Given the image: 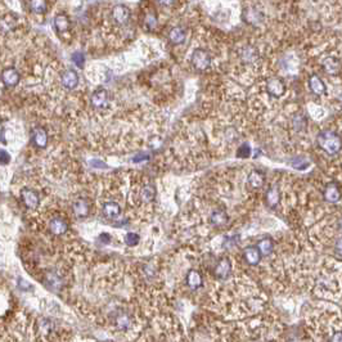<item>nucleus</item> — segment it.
I'll return each mask as SVG.
<instances>
[{
  "instance_id": "1",
  "label": "nucleus",
  "mask_w": 342,
  "mask_h": 342,
  "mask_svg": "<svg viewBox=\"0 0 342 342\" xmlns=\"http://www.w3.org/2000/svg\"><path fill=\"white\" fill-rule=\"evenodd\" d=\"M317 143L328 156H335L342 148V141L339 134L332 130H323L317 137Z\"/></svg>"
},
{
  "instance_id": "2",
  "label": "nucleus",
  "mask_w": 342,
  "mask_h": 342,
  "mask_svg": "<svg viewBox=\"0 0 342 342\" xmlns=\"http://www.w3.org/2000/svg\"><path fill=\"white\" fill-rule=\"evenodd\" d=\"M191 62L193 67L198 71H205L211 66V57H210L209 51L205 49H195L192 53Z\"/></svg>"
},
{
  "instance_id": "3",
  "label": "nucleus",
  "mask_w": 342,
  "mask_h": 342,
  "mask_svg": "<svg viewBox=\"0 0 342 342\" xmlns=\"http://www.w3.org/2000/svg\"><path fill=\"white\" fill-rule=\"evenodd\" d=\"M232 273V263L228 257H221L214 267V275L218 279H226Z\"/></svg>"
},
{
  "instance_id": "4",
  "label": "nucleus",
  "mask_w": 342,
  "mask_h": 342,
  "mask_svg": "<svg viewBox=\"0 0 342 342\" xmlns=\"http://www.w3.org/2000/svg\"><path fill=\"white\" fill-rule=\"evenodd\" d=\"M323 198L328 203H337L341 199V188L340 185L335 181L328 183L325 185L324 191H323Z\"/></svg>"
},
{
  "instance_id": "5",
  "label": "nucleus",
  "mask_w": 342,
  "mask_h": 342,
  "mask_svg": "<svg viewBox=\"0 0 342 342\" xmlns=\"http://www.w3.org/2000/svg\"><path fill=\"white\" fill-rule=\"evenodd\" d=\"M267 92L274 98H279L286 93V84L279 77H271L267 82Z\"/></svg>"
},
{
  "instance_id": "6",
  "label": "nucleus",
  "mask_w": 342,
  "mask_h": 342,
  "mask_svg": "<svg viewBox=\"0 0 342 342\" xmlns=\"http://www.w3.org/2000/svg\"><path fill=\"white\" fill-rule=\"evenodd\" d=\"M21 199L24 202V205L28 210H36L40 203V197L32 189H22L21 191Z\"/></svg>"
},
{
  "instance_id": "7",
  "label": "nucleus",
  "mask_w": 342,
  "mask_h": 342,
  "mask_svg": "<svg viewBox=\"0 0 342 342\" xmlns=\"http://www.w3.org/2000/svg\"><path fill=\"white\" fill-rule=\"evenodd\" d=\"M90 103L97 110H102V108L107 107V104H108V93H107V90L103 89V88L97 89L92 94Z\"/></svg>"
},
{
  "instance_id": "8",
  "label": "nucleus",
  "mask_w": 342,
  "mask_h": 342,
  "mask_svg": "<svg viewBox=\"0 0 342 342\" xmlns=\"http://www.w3.org/2000/svg\"><path fill=\"white\" fill-rule=\"evenodd\" d=\"M1 80H3V84L7 88H14V86L18 85L20 82V73L16 69L13 67H8L3 71L1 73Z\"/></svg>"
},
{
  "instance_id": "9",
  "label": "nucleus",
  "mask_w": 342,
  "mask_h": 342,
  "mask_svg": "<svg viewBox=\"0 0 342 342\" xmlns=\"http://www.w3.org/2000/svg\"><path fill=\"white\" fill-rule=\"evenodd\" d=\"M112 18L113 21L119 24H125L127 21L130 20V9L125 5H115L112 9Z\"/></svg>"
},
{
  "instance_id": "10",
  "label": "nucleus",
  "mask_w": 342,
  "mask_h": 342,
  "mask_svg": "<svg viewBox=\"0 0 342 342\" xmlns=\"http://www.w3.org/2000/svg\"><path fill=\"white\" fill-rule=\"evenodd\" d=\"M31 141H32L35 147L43 149V148L48 146V134L41 127H35L32 133H31Z\"/></svg>"
},
{
  "instance_id": "11",
  "label": "nucleus",
  "mask_w": 342,
  "mask_h": 342,
  "mask_svg": "<svg viewBox=\"0 0 342 342\" xmlns=\"http://www.w3.org/2000/svg\"><path fill=\"white\" fill-rule=\"evenodd\" d=\"M61 81L62 85L65 86L66 89H75L76 86H77V84H79V75H77L73 70H66V71L62 73Z\"/></svg>"
},
{
  "instance_id": "12",
  "label": "nucleus",
  "mask_w": 342,
  "mask_h": 342,
  "mask_svg": "<svg viewBox=\"0 0 342 342\" xmlns=\"http://www.w3.org/2000/svg\"><path fill=\"white\" fill-rule=\"evenodd\" d=\"M243 256H244V260H246L247 264L257 265V264L260 263L263 255H261L260 250H259L257 246H248L243 251Z\"/></svg>"
},
{
  "instance_id": "13",
  "label": "nucleus",
  "mask_w": 342,
  "mask_h": 342,
  "mask_svg": "<svg viewBox=\"0 0 342 342\" xmlns=\"http://www.w3.org/2000/svg\"><path fill=\"white\" fill-rule=\"evenodd\" d=\"M323 70H324L328 75H339L341 71V62L336 57H327L324 61L322 62Z\"/></svg>"
},
{
  "instance_id": "14",
  "label": "nucleus",
  "mask_w": 342,
  "mask_h": 342,
  "mask_svg": "<svg viewBox=\"0 0 342 342\" xmlns=\"http://www.w3.org/2000/svg\"><path fill=\"white\" fill-rule=\"evenodd\" d=\"M49 230L55 236H62L69 230V224L62 218H54L49 222Z\"/></svg>"
},
{
  "instance_id": "15",
  "label": "nucleus",
  "mask_w": 342,
  "mask_h": 342,
  "mask_svg": "<svg viewBox=\"0 0 342 342\" xmlns=\"http://www.w3.org/2000/svg\"><path fill=\"white\" fill-rule=\"evenodd\" d=\"M309 88L312 90L313 94L315 96H323L327 90L325 84L318 75H312L309 79Z\"/></svg>"
},
{
  "instance_id": "16",
  "label": "nucleus",
  "mask_w": 342,
  "mask_h": 342,
  "mask_svg": "<svg viewBox=\"0 0 342 342\" xmlns=\"http://www.w3.org/2000/svg\"><path fill=\"white\" fill-rule=\"evenodd\" d=\"M240 57L244 63H253L259 58V51L252 45H246L243 47L240 51Z\"/></svg>"
},
{
  "instance_id": "17",
  "label": "nucleus",
  "mask_w": 342,
  "mask_h": 342,
  "mask_svg": "<svg viewBox=\"0 0 342 342\" xmlns=\"http://www.w3.org/2000/svg\"><path fill=\"white\" fill-rule=\"evenodd\" d=\"M279 199H281V192L277 185H271L270 188L268 189L267 195H265V201H267V205L270 207V209H275L277 205L279 203Z\"/></svg>"
},
{
  "instance_id": "18",
  "label": "nucleus",
  "mask_w": 342,
  "mask_h": 342,
  "mask_svg": "<svg viewBox=\"0 0 342 342\" xmlns=\"http://www.w3.org/2000/svg\"><path fill=\"white\" fill-rule=\"evenodd\" d=\"M72 210L77 218H86L90 214V203L86 199H77L73 202Z\"/></svg>"
},
{
  "instance_id": "19",
  "label": "nucleus",
  "mask_w": 342,
  "mask_h": 342,
  "mask_svg": "<svg viewBox=\"0 0 342 342\" xmlns=\"http://www.w3.org/2000/svg\"><path fill=\"white\" fill-rule=\"evenodd\" d=\"M247 181H248L251 188L260 189L263 188L264 183H265V175H264V172H261V171L259 170H252L250 174H248Z\"/></svg>"
},
{
  "instance_id": "20",
  "label": "nucleus",
  "mask_w": 342,
  "mask_h": 342,
  "mask_svg": "<svg viewBox=\"0 0 342 342\" xmlns=\"http://www.w3.org/2000/svg\"><path fill=\"white\" fill-rule=\"evenodd\" d=\"M185 38H187V32L183 27L180 26H176V27H172L169 32V40L175 45H180L183 44L185 41Z\"/></svg>"
},
{
  "instance_id": "21",
  "label": "nucleus",
  "mask_w": 342,
  "mask_h": 342,
  "mask_svg": "<svg viewBox=\"0 0 342 342\" xmlns=\"http://www.w3.org/2000/svg\"><path fill=\"white\" fill-rule=\"evenodd\" d=\"M121 214V207L117 202H106L103 205V215L108 219H115Z\"/></svg>"
},
{
  "instance_id": "22",
  "label": "nucleus",
  "mask_w": 342,
  "mask_h": 342,
  "mask_svg": "<svg viewBox=\"0 0 342 342\" xmlns=\"http://www.w3.org/2000/svg\"><path fill=\"white\" fill-rule=\"evenodd\" d=\"M187 284L192 290H198L203 284V278H202L201 273L197 270H189L187 274Z\"/></svg>"
},
{
  "instance_id": "23",
  "label": "nucleus",
  "mask_w": 342,
  "mask_h": 342,
  "mask_svg": "<svg viewBox=\"0 0 342 342\" xmlns=\"http://www.w3.org/2000/svg\"><path fill=\"white\" fill-rule=\"evenodd\" d=\"M18 18L14 14H5L1 20V31L3 32H9V31L14 30L18 26Z\"/></svg>"
},
{
  "instance_id": "24",
  "label": "nucleus",
  "mask_w": 342,
  "mask_h": 342,
  "mask_svg": "<svg viewBox=\"0 0 342 342\" xmlns=\"http://www.w3.org/2000/svg\"><path fill=\"white\" fill-rule=\"evenodd\" d=\"M54 27L58 32H65L70 27V20L66 14H57L54 18Z\"/></svg>"
},
{
  "instance_id": "25",
  "label": "nucleus",
  "mask_w": 342,
  "mask_h": 342,
  "mask_svg": "<svg viewBox=\"0 0 342 342\" xmlns=\"http://www.w3.org/2000/svg\"><path fill=\"white\" fill-rule=\"evenodd\" d=\"M28 7H30L32 13L44 14L48 9V4H47V0H30Z\"/></svg>"
},
{
  "instance_id": "26",
  "label": "nucleus",
  "mask_w": 342,
  "mask_h": 342,
  "mask_svg": "<svg viewBox=\"0 0 342 342\" xmlns=\"http://www.w3.org/2000/svg\"><path fill=\"white\" fill-rule=\"evenodd\" d=\"M36 328H38L39 335L49 336L51 333V331H53V323H51V320H49V319L41 318L38 320Z\"/></svg>"
},
{
  "instance_id": "27",
  "label": "nucleus",
  "mask_w": 342,
  "mask_h": 342,
  "mask_svg": "<svg viewBox=\"0 0 342 342\" xmlns=\"http://www.w3.org/2000/svg\"><path fill=\"white\" fill-rule=\"evenodd\" d=\"M257 247H259V250H260L263 256H269L274 251V242L270 238H264V240L259 241Z\"/></svg>"
},
{
  "instance_id": "28",
  "label": "nucleus",
  "mask_w": 342,
  "mask_h": 342,
  "mask_svg": "<svg viewBox=\"0 0 342 342\" xmlns=\"http://www.w3.org/2000/svg\"><path fill=\"white\" fill-rule=\"evenodd\" d=\"M210 221L215 226H221L228 221V215L224 211H221V210H216L210 216Z\"/></svg>"
},
{
  "instance_id": "29",
  "label": "nucleus",
  "mask_w": 342,
  "mask_h": 342,
  "mask_svg": "<svg viewBox=\"0 0 342 342\" xmlns=\"http://www.w3.org/2000/svg\"><path fill=\"white\" fill-rule=\"evenodd\" d=\"M45 284L50 288L51 291H58L62 286L61 278L54 273H48V275L45 278Z\"/></svg>"
},
{
  "instance_id": "30",
  "label": "nucleus",
  "mask_w": 342,
  "mask_h": 342,
  "mask_svg": "<svg viewBox=\"0 0 342 342\" xmlns=\"http://www.w3.org/2000/svg\"><path fill=\"white\" fill-rule=\"evenodd\" d=\"M115 323H116V325L121 331H127V329L131 327L130 317L127 314H125V313H121V314L117 315L116 319H115Z\"/></svg>"
},
{
  "instance_id": "31",
  "label": "nucleus",
  "mask_w": 342,
  "mask_h": 342,
  "mask_svg": "<svg viewBox=\"0 0 342 342\" xmlns=\"http://www.w3.org/2000/svg\"><path fill=\"white\" fill-rule=\"evenodd\" d=\"M154 197H156V189H154L153 185H151V184L144 185L143 189H142V192H141L142 201L152 202L154 199Z\"/></svg>"
},
{
  "instance_id": "32",
  "label": "nucleus",
  "mask_w": 342,
  "mask_h": 342,
  "mask_svg": "<svg viewBox=\"0 0 342 342\" xmlns=\"http://www.w3.org/2000/svg\"><path fill=\"white\" fill-rule=\"evenodd\" d=\"M244 18H246L248 24H256L263 20V14L260 12H257L256 9H248L247 12H244Z\"/></svg>"
},
{
  "instance_id": "33",
  "label": "nucleus",
  "mask_w": 342,
  "mask_h": 342,
  "mask_svg": "<svg viewBox=\"0 0 342 342\" xmlns=\"http://www.w3.org/2000/svg\"><path fill=\"white\" fill-rule=\"evenodd\" d=\"M144 24H146V27H147V30L152 31L156 28V26H157V16L154 14V12H148L146 16H144Z\"/></svg>"
},
{
  "instance_id": "34",
  "label": "nucleus",
  "mask_w": 342,
  "mask_h": 342,
  "mask_svg": "<svg viewBox=\"0 0 342 342\" xmlns=\"http://www.w3.org/2000/svg\"><path fill=\"white\" fill-rule=\"evenodd\" d=\"M123 242H125V244H127L129 247H134L137 246L138 243L141 242V237H139V234L138 233H127L126 236H125V238H123Z\"/></svg>"
},
{
  "instance_id": "35",
  "label": "nucleus",
  "mask_w": 342,
  "mask_h": 342,
  "mask_svg": "<svg viewBox=\"0 0 342 342\" xmlns=\"http://www.w3.org/2000/svg\"><path fill=\"white\" fill-rule=\"evenodd\" d=\"M236 156L238 158H242V160H246V158H248L251 156V147L250 144L247 143H243L242 146H241L238 149H237V153Z\"/></svg>"
},
{
  "instance_id": "36",
  "label": "nucleus",
  "mask_w": 342,
  "mask_h": 342,
  "mask_svg": "<svg viewBox=\"0 0 342 342\" xmlns=\"http://www.w3.org/2000/svg\"><path fill=\"white\" fill-rule=\"evenodd\" d=\"M293 126L296 130H304L306 127V119L302 115H296L293 119Z\"/></svg>"
},
{
  "instance_id": "37",
  "label": "nucleus",
  "mask_w": 342,
  "mask_h": 342,
  "mask_svg": "<svg viewBox=\"0 0 342 342\" xmlns=\"http://www.w3.org/2000/svg\"><path fill=\"white\" fill-rule=\"evenodd\" d=\"M71 59H72V62L75 63L77 67H84V63H85V57H84V54L82 53H80V51H75L73 54H72V57H71Z\"/></svg>"
},
{
  "instance_id": "38",
  "label": "nucleus",
  "mask_w": 342,
  "mask_h": 342,
  "mask_svg": "<svg viewBox=\"0 0 342 342\" xmlns=\"http://www.w3.org/2000/svg\"><path fill=\"white\" fill-rule=\"evenodd\" d=\"M309 165H310V162L308 160H304V158H296V160L292 161V166L294 169H297V170H305V169L309 168Z\"/></svg>"
},
{
  "instance_id": "39",
  "label": "nucleus",
  "mask_w": 342,
  "mask_h": 342,
  "mask_svg": "<svg viewBox=\"0 0 342 342\" xmlns=\"http://www.w3.org/2000/svg\"><path fill=\"white\" fill-rule=\"evenodd\" d=\"M89 165L92 166V168H96V169H107L108 166H107V164H104L103 161H100V160H92V161H89Z\"/></svg>"
},
{
  "instance_id": "40",
  "label": "nucleus",
  "mask_w": 342,
  "mask_h": 342,
  "mask_svg": "<svg viewBox=\"0 0 342 342\" xmlns=\"http://www.w3.org/2000/svg\"><path fill=\"white\" fill-rule=\"evenodd\" d=\"M0 160H1V164L5 165V164H9L10 162V154L8 153L5 149H1L0 151Z\"/></svg>"
},
{
  "instance_id": "41",
  "label": "nucleus",
  "mask_w": 342,
  "mask_h": 342,
  "mask_svg": "<svg viewBox=\"0 0 342 342\" xmlns=\"http://www.w3.org/2000/svg\"><path fill=\"white\" fill-rule=\"evenodd\" d=\"M147 160H149V154H147V153H139L138 156H135V157L133 158L134 162L147 161Z\"/></svg>"
},
{
  "instance_id": "42",
  "label": "nucleus",
  "mask_w": 342,
  "mask_h": 342,
  "mask_svg": "<svg viewBox=\"0 0 342 342\" xmlns=\"http://www.w3.org/2000/svg\"><path fill=\"white\" fill-rule=\"evenodd\" d=\"M335 251H336V253L339 255V256L342 257V237H341V238H339V240H337V241H336Z\"/></svg>"
},
{
  "instance_id": "43",
  "label": "nucleus",
  "mask_w": 342,
  "mask_h": 342,
  "mask_svg": "<svg viewBox=\"0 0 342 342\" xmlns=\"http://www.w3.org/2000/svg\"><path fill=\"white\" fill-rule=\"evenodd\" d=\"M99 241L103 243H110L111 242V234L110 233H102L99 236Z\"/></svg>"
},
{
  "instance_id": "44",
  "label": "nucleus",
  "mask_w": 342,
  "mask_h": 342,
  "mask_svg": "<svg viewBox=\"0 0 342 342\" xmlns=\"http://www.w3.org/2000/svg\"><path fill=\"white\" fill-rule=\"evenodd\" d=\"M331 341L332 342H342V332L341 331H339V332H336L335 335L331 337Z\"/></svg>"
},
{
  "instance_id": "45",
  "label": "nucleus",
  "mask_w": 342,
  "mask_h": 342,
  "mask_svg": "<svg viewBox=\"0 0 342 342\" xmlns=\"http://www.w3.org/2000/svg\"><path fill=\"white\" fill-rule=\"evenodd\" d=\"M18 287L22 288V290H28L30 284H27V282H24V279H18Z\"/></svg>"
},
{
  "instance_id": "46",
  "label": "nucleus",
  "mask_w": 342,
  "mask_h": 342,
  "mask_svg": "<svg viewBox=\"0 0 342 342\" xmlns=\"http://www.w3.org/2000/svg\"><path fill=\"white\" fill-rule=\"evenodd\" d=\"M158 1L164 5H172L175 3V0H158Z\"/></svg>"
},
{
  "instance_id": "47",
  "label": "nucleus",
  "mask_w": 342,
  "mask_h": 342,
  "mask_svg": "<svg viewBox=\"0 0 342 342\" xmlns=\"http://www.w3.org/2000/svg\"><path fill=\"white\" fill-rule=\"evenodd\" d=\"M339 229L342 232V218L340 219V221H339Z\"/></svg>"
}]
</instances>
